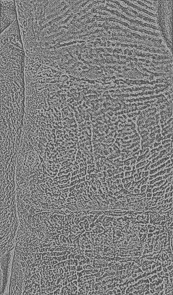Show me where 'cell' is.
I'll use <instances>...</instances> for the list:
<instances>
[{
    "label": "cell",
    "instance_id": "cell-1",
    "mask_svg": "<svg viewBox=\"0 0 173 295\" xmlns=\"http://www.w3.org/2000/svg\"><path fill=\"white\" fill-rule=\"evenodd\" d=\"M1 33L17 18L15 1L1 0Z\"/></svg>",
    "mask_w": 173,
    "mask_h": 295
}]
</instances>
